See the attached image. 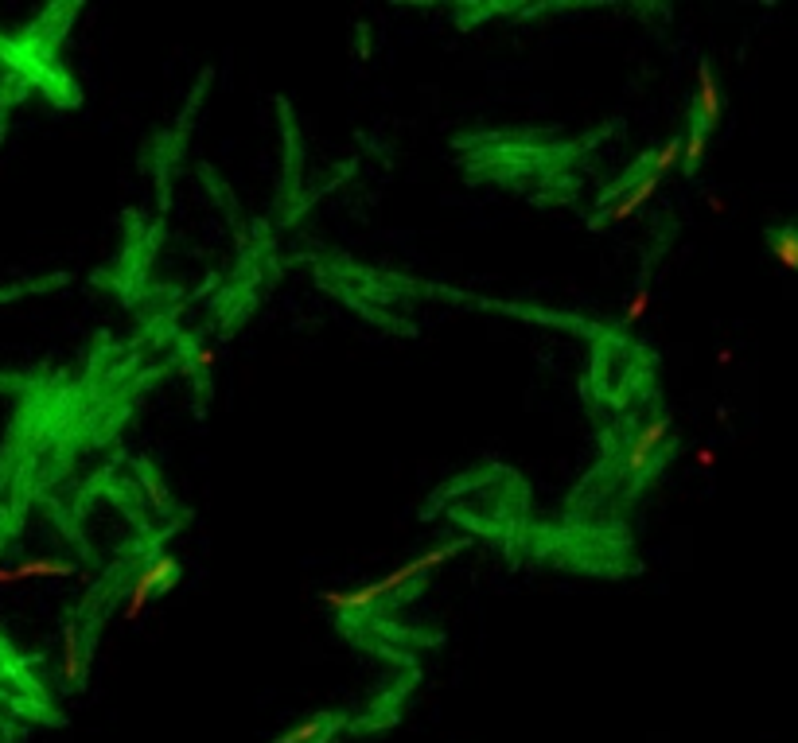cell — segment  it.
Here are the masks:
<instances>
[{
	"label": "cell",
	"mask_w": 798,
	"mask_h": 743,
	"mask_svg": "<svg viewBox=\"0 0 798 743\" xmlns=\"http://www.w3.org/2000/svg\"><path fill=\"white\" fill-rule=\"evenodd\" d=\"M767 249H771V257H775L779 269L798 273V226H783V230H775V234L767 238Z\"/></svg>",
	"instance_id": "7"
},
{
	"label": "cell",
	"mask_w": 798,
	"mask_h": 743,
	"mask_svg": "<svg viewBox=\"0 0 798 743\" xmlns=\"http://www.w3.org/2000/svg\"><path fill=\"white\" fill-rule=\"evenodd\" d=\"M331 728H335L331 716H312V720H300L296 728H289L281 740L273 743H327L331 740Z\"/></svg>",
	"instance_id": "8"
},
{
	"label": "cell",
	"mask_w": 798,
	"mask_h": 743,
	"mask_svg": "<svg viewBox=\"0 0 798 743\" xmlns=\"http://www.w3.org/2000/svg\"><path fill=\"white\" fill-rule=\"evenodd\" d=\"M215 362H218L215 347H203V351L195 354V370H203V374H207V370H215Z\"/></svg>",
	"instance_id": "13"
},
{
	"label": "cell",
	"mask_w": 798,
	"mask_h": 743,
	"mask_svg": "<svg viewBox=\"0 0 798 743\" xmlns=\"http://www.w3.org/2000/svg\"><path fill=\"white\" fill-rule=\"evenodd\" d=\"M670 444V421L666 417H651V421H643L639 432H635V440L627 444V456H623V475L627 479H643V475H651L654 460H658V452Z\"/></svg>",
	"instance_id": "3"
},
{
	"label": "cell",
	"mask_w": 798,
	"mask_h": 743,
	"mask_svg": "<svg viewBox=\"0 0 798 743\" xmlns=\"http://www.w3.org/2000/svg\"><path fill=\"white\" fill-rule=\"evenodd\" d=\"M697 467H701V471H713V467H717V452H713V448H697Z\"/></svg>",
	"instance_id": "14"
},
{
	"label": "cell",
	"mask_w": 798,
	"mask_h": 743,
	"mask_svg": "<svg viewBox=\"0 0 798 743\" xmlns=\"http://www.w3.org/2000/svg\"><path fill=\"white\" fill-rule=\"evenodd\" d=\"M59 677H63L71 689H82V681H86V646H82V631H78V623H67V627H63Z\"/></svg>",
	"instance_id": "6"
},
{
	"label": "cell",
	"mask_w": 798,
	"mask_h": 743,
	"mask_svg": "<svg viewBox=\"0 0 798 743\" xmlns=\"http://www.w3.org/2000/svg\"><path fill=\"white\" fill-rule=\"evenodd\" d=\"M0 588H12V568H0Z\"/></svg>",
	"instance_id": "16"
},
{
	"label": "cell",
	"mask_w": 798,
	"mask_h": 743,
	"mask_svg": "<svg viewBox=\"0 0 798 743\" xmlns=\"http://www.w3.org/2000/svg\"><path fill=\"white\" fill-rule=\"evenodd\" d=\"M176 580H180V561H176L172 553H156V557L137 572L129 596H125V607H121V619H125V623H137L148 611V603L156 600V596H164L168 588H176Z\"/></svg>",
	"instance_id": "2"
},
{
	"label": "cell",
	"mask_w": 798,
	"mask_h": 743,
	"mask_svg": "<svg viewBox=\"0 0 798 743\" xmlns=\"http://www.w3.org/2000/svg\"><path fill=\"white\" fill-rule=\"evenodd\" d=\"M678 164H682V137L666 141L662 148H654L651 156H647V172H654L658 179H666Z\"/></svg>",
	"instance_id": "11"
},
{
	"label": "cell",
	"mask_w": 798,
	"mask_h": 743,
	"mask_svg": "<svg viewBox=\"0 0 798 743\" xmlns=\"http://www.w3.org/2000/svg\"><path fill=\"white\" fill-rule=\"evenodd\" d=\"M725 117V98H721V82H717V71L709 59L697 63V125L705 133H713Z\"/></svg>",
	"instance_id": "5"
},
{
	"label": "cell",
	"mask_w": 798,
	"mask_h": 743,
	"mask_svg": "<svg viewBox=\"0 0 798 743\" xmlns=\"http://www.w3.org/2000/svg\"><path fill=\"white\" fill-rule=\"evenodd\" d=\"M59 576H74V565H63V561H24V565L12 568V584H24V580H59Z\"/></svg>",
	"instance_id": "9"
},
{
	"label": "cell",
	"mask_w": 798,
	"mask_h": 743,
	"mask_svg": "<svg viewBox=\"0 0 798 743\" xmlns=\"http://www.w3.org/2000/svg\"><path fill=\"white\" fill-rule=\"evenodd\" d=\"M709 156V133L701 125H690L686 137H682V168L686 172H697V164Z\"/></svg>",
	"instance_id": "10"
},
{
	"label": "cell",
	"mask_w": 798,
	"mask_h": 743,
	"mask_svg": "<svg viewBox=\"0 0 798 743\" xmlns=\"http://www.w3.org/2000/svg\"><path fill=\"white\" fill-rule=\"evenodd\" d=\"M468 549V541H448V545H436L429 553H421V557H413V561H405L401 568H394L390 576H382V580H374V584H359V588H347V592H324L320 603L331 607V611H339V615H359L366 607H374V603L390 600V596H398L405 592L417 576H425V572H433V568L448 565L456 553H464Z\"/></svg>",
	"instance_id": "1"
},
{
	"label": "cell",
	"mask_w": 798,
	"mask_h": 743,
	"mask_svg": "<svg viewBox=\"0 0 798 743\" xmlns=\"http://www.w3.org/2000/svg\"><path fill=\"white\" fill-rule=\"evenodd\" d=\"M658 187H662V179L654 176V172H643V176L635 179V187H627L619 199H612V203L600 211L596 226H623V222H631V218L658 195Z\"/></svg>",
	"instance_id": "4"
},
{
	"label": "cell",
	"mask_w": 798,
	"mask_h": 743,
	"mask_svg": "<svg viewBox=\"0 0 798 743\" xmlns=\"http://www.w3.org/2000/svg\"><path fill=\"white\" fill-rule=\"evenodd\" d=\"M709 207H713V211H717V214H725V211H728L725 199H721V195H709Z\"/></svg>",
	"instance_id": "15"
},
{
	"label": "cell",
	"mask_w": 798,
	"mask_h": 743,
	"mask_svg": "<svg viewBox=\"0 0 798 743\" xmlns=\"http://www.w3.org/2000/svg\"><path fill=\"white\" fill-rule=\"evenodd\" d=\"M651 304H654L651 288H639V292H635V296L627 300V308H623V323H627V327L643 323V319L651 316Z\"/></svg>",
	"instance_id": "12"
}]
</instances>
